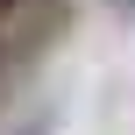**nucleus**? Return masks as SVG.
<instances>
[{
	"instance_id": "obj_1",
	"label": "nucleus",
	"mask_w": 135,
	"mask_h": 135,
	"mask_svg": "<svg viewBox=\"0 0 135 135\" xmlns=\"http://www.w3.org/2000/svg\"><path fill=\"white\" fill-rule=\"evenodd\" d=\"M28 14H36V7H28V0H0V36H7V28H21V21H28Z\"/></svg>"
},
{
	"instance_id": "obj_2",
	"label": "nucleus",
	"mask_w": 135,
	"mask_h": 135,
	"mask_svg": "<svg viewBox=\"0 0 135 135\" xmlns=\"http://www.w3.org/2000/svg\"><path fill=\"white\" fill-rule=\"evenodd\" d=\"M7 78H14V43L0 36V85H7Z\"/></svg>"
},
{
	"instance_id": "obj_3",
	"label": "nucleus",
	"mask_w": 135,
	"mask_h": 135,
	"mask_svg": "<svg viewBox=\"0 0 135 135\" xmlns=\"http://www.w3.org/2000/svg\"><path fill=\"white\" fill-rule=\"evenodd\" d=\"M21 135H50V121H36V128H21Z\"/></svg>"
}]
</instances>
